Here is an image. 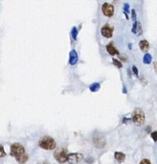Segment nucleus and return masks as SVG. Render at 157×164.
Segmentation results:
<instances>
[{
    "label": "nucleus",
    "mask_w": 157,
    "mask_h": 164,
    "mask_svg": "<svg viewBox=\"0 0 157 164\" xmlns=\"http://www.w3.org/2000/svg\"><path fill=\"white\" fill-rule=\"evenodd\" d=\"M131 120L136 126H138V127L143 126V124L145 123V120H146L145 112H143V109H140V108L134 109L133 112H132Z\"/></svg>",
    "instance_id": "1"
},
{
    "label": "nucleus",
    "mask_w": 157,
    "mask_h": 164,
    "mask_svg": "<svg viewBox=\"0 0 157 164\" xmlns=\"http://www.w3.org/2000/svg\"><path fill=\"white\" fill-rule=\"evenodd\" d=\"M38 145L43 150H55L56 149V142L50 136H44L40 139Z\"/></svg>",
    "instance_id": "2"
},
{
    "label": "nucleus",
    "mask_w": 157,
    "mask_h": 164,
    "mask_svg": "<svg viewBox=\"0 0 157 164\" xmlns=\"http://www.w3.org/2000/svg\"><path fill=\"white\" fill-rule=\"evenodd\" d=\"M93 143L96 148L98 149H102L105 148L106 145V141H105V136H102L101 133H95L94 136H93Z\"/></svg>",
    "instance_id": "3"
},
{
    "label": "nucleus",
    "mask_w": 157,
    "mask_h": 164,
    "mask_svg": "<svg viewBox=\"0 0 157 164\" xmlns=\"http://www.w3.org/2000/svg\"><path fill=\"white\" fill-rule=\"evenodd\" d=\"M67 150L64 148L61 149H57L55 151V154H54V157H55L56 160L60 162V163H64L67 161Z\"/></svg>",
    "instance_id": "4"
},
{
    "label": "nucleus",
    "mask_w": 157,
    "mask_h": 164,
    "mask_svg": "<svg viewBox=\"0 0 157 164\" xmlns=\"http://www.w3.org/2000/svg\"><path fill=\"white\" fill-rule=\"evenodd\" d=\"M102 12L104 13V16L106 17H112L115 13V8L112 4L110 3H104L102 5Z\"/></svg>",
    "instance_id": "5"
},
{
    "label": "nucleus",
    "mask_w": 157,
    "mask_h": 164,
    "mask_svg": "<svg viewBox=\"0 0 157 164\" xmlns=\"http://www.w3.org/2000/svg\"><path fill=\"white\" fill-rule=\"evenodd\" d=\"M25 154V149L24 147L19 143H14L11 146V156L16 157L20 155H23Z\"/></svg>",
    "instance_id": "6"
},
{
    "label": "nucleus",
    "mask_w": 157,
    "mask_h": 164,
    "mask_svg": "<svg viewBox=\"0 0 157 164\" xmlns=\"http://www.w3.org/2000/svg\"><path fill=\"white\" fill-rule=\"evenodd\" d=\"M83 158V156L80 153H72L68 154L67 156V162L69 164H77L78 162H81Z\"/></svg>",
    "instance_id": "7"
},
{
    "label": "nucleus",
    "mask_w": 157,
    "mask_h": 164,
    "mask_svg": "<svg viewBox=\"0 0 157 164\" xmlns=\"http://www.w3.org/2000/svg\"><path fill=\"white\" fill-rule=\"evenodd\" d=\"M101 34L102 37L106 38H111L113 36V28L110 27L108 24H105L101 28Z\"/></svg>",
    "instance_id": "8"
},
{
    "label": "nucleus",
    "mask_w": 157,
    "mask_h": 164,
    "mask_svg": "<svg viewBox=\"0 0 157 164\" xmlns=\"http://www.w3.org/2000/svg\"><path fill=\"white\" fill-rule=\"evenodd\" d=\"M78 61V56L76 50H71L69 53V64L75 65Z\"/></svg>",
    "instance_id": "9"
},
{
    "label": "nucleus",
    "mask_w": 157,
    "mask_h": 164,
    "mask_svg": "<svg viewBox=\"0 0 157 164\" xmlns=\"http://www.w3.org/2000/svg\"><path fill=\"white\" fill-rule=\"evenodd\" d=\"M106 51L110 56H115V55H119V52L115 48V46L113 45V43L110 42L106 45Z\"/></svg>",
    "instance_id": "10"
},
{
    "label": "nucleus",
    "mask_w": 157,
    "mask_h": 164,
    "mask_svg": "<svg viewBox=\"0 0 157 164\" xmlns=\"http://www.w3.org/2000/svg\"><path fill=\"white\" fill-rule=\"evenodd\" d=\"M139 48H140V50L142 52L147 53V52L150 50V43H149V41L146 40H140V42H139Z\"/></svg>",
    "instance_id": "11"
},
{
    "label": "nucleus",
    "mask_w": 157,
    "mask_h": 164,
    "mask_svg": "<svg viewBox=\"0 0 157 164\" xmlns=\"http://www.w3.org/2000/svg\"><path fill=\"white\" fill-rule=\"evenodd\" d=\"M114 157H115V160L119 162V163H122V162H124L125 160H126V155L124 153H121V152H115L114 154Z\"/></svg>",
    "instance_id": "12"
},
{
    "label": "nucleus",
    "mask_w": 157,
    "mask_h": 164,
    "mask_svg": "<svg viewBox=\"0 0 157 164\" xmlns=\"http://www.w3.org/2000/svg\"><path fill=\"white\" fill-rule=\"evenodd\" d=\"M16 161L19 164H24V163H26L27 160H28V156L26 155V154H23V155L16 157Z\"/></svg>",
    "instance_id": "13"
},
{
    "label": "nucleus",
    "mask_w": 157,
    "mask_h": 164,
    "mask_svg": "<svg viewBox=\"0 0 157 164\" xmlns=\"http://www.w3.org/2000/svg\"><path fill=\"white\" fill-rule=\"evenodd\" d=\"M151 61H153V56L150 53H146L143 57V62L145 64H150Z\"/></svg>",
    "instance_id": "14"
},
{
    "label": "nucleus",
    "mask_w": 157,
    "mask_h": 164,
    "mask_svg": "<svg viewBox=\"0 0 157 164\" xmlns=\"http://www.w3.org/2000/svg\"><path fill=\"white\" fill-rule=\"evenodd\" d=\"M78 28L74 26V27L72 28V30H71V37H72V38H73L74 40H77V38H78Z\"/></svg>",
    "instance_id": "15"
},
{
    "label": "nucleus",
    "mask_w": 157,
    "mask_h": 164,
    "mask_svg": "<svg viewBox=\"0 0 157 164\" xmlns=\"http://www.w3.org/2000/svg\"><path fill=\"white\" fill-rule=\"evenodd\" d=\"M100 88H101V85H100L99 83H94L89 86V89L92 91V92H96V91H98L100 89Z\"/></svg>",
    "instance_id": "16"
},
{
    "label": "nucleus",
    "mask_w": 157,
    "mask_h": 164,
    "mask_svg": "<svg viewBox=\"0 0 157 164\" xmlns=\"http://www.w3.org/2000/svg\"><path fill=\"white\" fill-rule=\"evenodd\" d=\"M112 62H113V64L118 67V68H122L123 67V64H122V61H119V60H117V59H112Z\"/></svg>",
    "instance_id": "17"
},
{
    "label": "nucleus",
    "mask_w": 157,
    "mask_h": 164,
    "mask_svg": "<svg viewBox=\"0 0 157 164\" xmlns=\"http://www.w3.org/2000/svg\"><path fill=\"white\" fill-rule=\"evenodd\" d=\"M123 10H124V13H127L129 14V4H127V3H124V5H123Z\"/></svg>",
    "instance_id": "18"
},
{
    "label": "nucleus",
    "mask_w": 157,
    "mask_h": 164,
    "mask_svg": "<svg viewBox=\"0 0 157 164\" xmlns=\"http://www.w3.org/2000/svg\"><path fill=\"white\" fill-rule=\"evenodd\" d=\"M137 26H138V21H134L133 22V25H132V29H131V32L133 34H137Z\"/></svg>",
    "instance_id": "19"
},
{
    "label": "nucleus",
    "mask_w": 157,
    "mask_h": 164,
    "mask_svg": "<svg viewBox=\"0 0 157 164\" xmlns=\"http://www.w3.org/2000/svg\"><path fill=\"white\" fill-rule=\"evenodd\" d=\"M130 13H131V18H132V20H133V21H136V16H137L136 11H135L134 9H132L131 11H130Z\"/></svg>",
    "instance_id": "20"
},
{
    "label": "nucleus",
    "mask_w": 157,
    "mask_h": 164,
    "mask_svg": "<svg viewBox=\"0 0 157 164\" xmlns=\"http://www.w3.org/2000/svg\"><path fill=\"white\" fill-rule=\"evenodd\" d=\"M6 157V152H5L3 146L0 145V157Z\"/></svg>",
    "instance_id": "21"
},
{
    "label": "nucleus",
    "mask_w": 157,
    "mask_h": 164,
    "mask_svg": "<svg viewBox=\"0 0 157 164\" xmlns=\"http://www.w3.org/2000/svg\"><path fill=\"white\" fill-rule=\"evenodd\" d=\"M131 69H132V72H133V74L136 76V77H138V75H139V72H138V68L135 66V65H132V67H131Z\"/></svg>",
    "instance_id": "22"
},
{
    "label": "nucleus",
    "mask_w": 157,
    "mask_h": 164,
    "mask_svg": "<svg viewBox=\"0 0 157 164\" xmlns=\"http://www.w3.org/2000/svg\"><path fill=\"white\" fill-rule=\"evenodd\" d=\"M150 136L153 138V140L154 142H157V132H153L150 133Z\"/></svg>",
    "instance_id": "23"
},
{
    "label": "nucleus",
    "mask_w": 157,
    "mask_h": 164,
    "mask_svg": "<svg viewBox=\"0 0 157 164\" xmlns=\"http://www.w3.org/2000/svg\"><path fill=\"white\" fill-rule=\"evenodd\" d=\"M141 34H142V26H141V23L138 21V26H137V34L136 35L140 36Z\"/></svg>",
    "instance_id": "24"
},
{
    "label": "nucleus",
    "mask_w": 157,
    "mask_h": 164,
    "mask_svg": "<svg viewBox=\"0 0 157 164\" xmlns=\"http://www.w3.org/2000/svg\"><path fill=\"white\" fill-rule=\"evenodd\" d=\"M118 56H119V61H127V59H126V56L121 55V54H119Z\"/></svg>",
    "instance_id": "25"
},
{
    "label": "nucleus",
    "mask_w": 157,
    "mask_h": 164,
    "mask_svg": "<svg viewBox=\"0 0 157 164\" xmlns=\"http://www.w3.org/2000/svg\"><path fill=\"white\" fill-rule=\"evenodd\" d=\"M139 164H153V163L150 162V160H147V158H145V160H142L140 161Z\"/></svg>",
    "instance_id": "26"
},
{
    "label": "nucleus",
    "mask_w": 157,
    "mask_h": 164,
    "mask_svg": "<svg viewBox=\"0 0 157 164\" xmlns=\"http://www.w3.org/2000/svg\"><path fill=\"white\" fill-rule=\"evenodd\" d=\"M153 68H154V71L157 73V61L153 64Z\"/></svg>",
    "instance_id": "27"
},
{
    "label": "nucleus",
    "mask_w": 157,
    "mask_h": 164,
    "mask_svg": "<svg viewBox=\"0 0 157 164\" xmlns=\"http://www.w3.org/2000/svg\"><path fill=\"white\" fill-rule=\"evenodd\" d=\"M150 131H151V128L149 126V127H147V129H146V132L148 133H150Z\"/></svg>",
    "instance_id": "28"
},
{
    "label": "nucleus",
    "mask_w": 157,
    "mask_h": 164,
    "mask_svg": "<svg viewBox=\"0 0 157 164\" xmlns=\"http://www.w3.org/2000/svg\"><path fill=\"white\" fill-rule=\"evenodd\" d=\"M37 164H49L47 162H40V163H37Z\"/></svg>",
    "instance_id": "29"
},
{
    "label": "nucleus",
    "mask_w": 157,
    "mask_h": 164,
    "mask_svg": "<svg viewBox=\"0 0 157 164\" xmlns=\"http://www.w3.org/2000/svg\"><path fill=\"white\" fill-rule=\"evenodd\" d=\"M115 1H117V0H115Z\"/></svg>",
    "instance_id": "30"
}]
</instances>
